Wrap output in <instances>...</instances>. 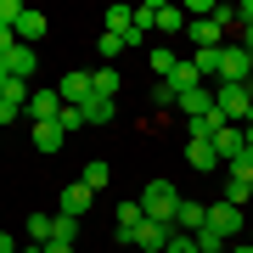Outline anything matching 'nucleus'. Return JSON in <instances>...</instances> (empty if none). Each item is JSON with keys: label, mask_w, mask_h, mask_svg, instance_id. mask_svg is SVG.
I'll return each instance as SVG.
<instances>
[{"label": "nucleus", "mask_w": 253, "mask_h": 253, "mask_svg": "<svg viewBox=\"0 0 253 253\" xmlns=\"http://www.w3.org/2000/svg\"><path fill=\"white\" fill-rule=\"evenodd\" d=\"M135 203H141V214H146V219H158V225H169V231H174V208H180V191H174L169 180H146Z\"/></svg>", "instance_id": "1"}, {"label": "nucleus", "mask_w": 253, "mask_h": 253, "mask_svg": "<svg viewBox=\"0 0 253 253\" xmlns=\"http://www.w3.org/2000/svg\"><path fill=\"white\" fill-rule=\"evenodd\" d=\"M214 107L225 113V124H248V118H253V84H219Z\"/></svg>", "instance_id": "2"}, {"label": "nucleus", "mask_w": 253, "mask_h": 253, "mask_svg": "<svg viewBox=\"0 0 253 253\" xmlns=\"http://www.w3.org/2000/svg\"><path fill=\"white\" fill-rule=\"evenodd\" d=\"M219 84H253V51L248 45H219Z\"/></svg>", "instance_id": "3"}, {"label": "nucleus", "mask_w": 253, "mask_h": 253, "mask_svg": "<svg viewBox=\"0 0 253 253\" xmlns=\"http://www.w3.org/2000/svg\"><path fill=\"white\" fill-rule=\"evenodd\" d=\"M56 96H62V107H84V101L96 96V84H90V73L68 68V73H62V84H56Z\"/></svg>", "instance_id": "4"}, {"label": "nucleus", "mask_w": 253, "mask_h": 253, "mask_svg": "<svg viewBox=\"0 0 253 253\" xmlns=\"http://www.w3.org/2000/svg\"><path fill=\"white\" fill-rule=\"evenodd\" d=\"M208 231H219L225 242H231V236H242V208L225 203V197H219V203H208Z\"/></svg>", "instance_id": "5"}, {"label": "nucleus", "mask_w": 253, "mask_h": 253, "mask_svg": "<svg viewBox=\"0 0 253 253\" xmlns=\"http://www.w3.org/2000/svg\"><path fill=\"white\" fill-rule=\"evenodd\" d=\"M203 225H208V203H197V197H180V208H174V231L197 236Z\"/></svg>", "instance_id": "6"}, {"label": "nucleus", "mask_w": 253, "mask_h": 253, "mask_svg": "<svg viewBox=\"0 0 253 253\" xmlns=\"http://www.w3.org/2000/svg\"><path fill=\"white\" fill-rule=\"evenodd\" d=\"M186 34L197 40V51H219V40H225V28H219L214 17H191V23H186Z\"/></svg>", "instance_id": "7"}, {"label": "nucleus", "mask_w": 253, "mask_h": 253, "mask_svg": "<svg viewBox=\"0 0 253 253\" xmlns=\"http://www.w3.org/2000/svg\"><path fill=\"white\" fill-rule=\"evenodd\" d=\"M56 113H62V96L56 90H34L28 96V118L34 124H56Z\"/></svg>", "instance_id": "8"}, {"label": "nucleus", "mask_w": 253, "mask_h": 253, "mask_svg": "<svg viewBox=\"0 0 253 253\" xmlns=\"http://www.w3.org/2000/svg\"><path fill=\"white\" fill-rule=\"evenodd\" d=\"M169 225H158V219H146V225L135 231V253H163V248H169Z\"/></svg>", "instance_id": "9"}, {"label": "nucleus", "mask_w": 253, "mask_h": 253, "mask_svg": "<svg viewBox=\"0 0 253 253\" xmlns=\"http://www.w3.org/2000/svg\"><path fill=\"white\" fill-rule=\"evenodd\" d=\"M158 84H169V90H174V101H180V96H191V90H203V73L191 68V62H180L169 79H158Z\"/></svg>", "instance_id": "10"}, {"label": "nucleus", "mask_w": 253, "mask_h": 253, "mask_svg": "<svg viewBox=\"0 0 253 253\" xmlns=\"http://www.w3.org/2000/svg\"><path fill=\"white\" fill-rule=\"evenodd\" d=\"M214 152H219V163H231L236 152H248V135H242V124H225L214 135Z\"/></svg>", "instance_id": "11"}, {"label": "nucleus", "mask_w": 253, "mask_h": 253, "mask_svg": "<svg viewBox=\"0 0 253 253\" xmlns=\"http://www.w3.org/2000/svg\"><path fill=\"white\" fill-rule=\"evenodd\" d=\"M186 163H191L197 174L219 169V152H214V141H186Z\"/></svg>", "instance_id": "12"}, {"label": "nucleus", "mask_w": 253, "mask_h": 253, "mask_svg": "<svg viewBox=\"0 0 253 253\" xmlns=\"http://www.w3.org/2000/svg\"><path fill=\"white\" fill-rule=\"evenodd\" d=\"M186 23H191V17H186V6H163V0H158V23H152V28H158L163 40H169V34H180Z\"/></svg>", "instance_id": "13"}, {"label": "nucleus", "mask_w": 253, "mask_h": 253, "mask_svg": "<svg viewBox=\"0 0 253 253\" xmlns=\"http://www.w3.org/2000/svg\"><path fill=\"white\" fill-rule=\"evenodd\" d=\"M90 197H96V191H90V186H84V180H73V186L62 191V214H68V219H79V214H84V208H90Z\"/></svg>", "instance_id": "14"}, {"label": "nucleus", "mask_w": 253, "mask_h": 253, "mask_svg": "<svg viewBox=\"0 0 253 253\" xmlns=\"http://www.w3.org/2000/svg\"><path fill=\"white\" fill-rule=\"evenodd\" d=\"M0 68H6L11 79H23V84H28V73L40 68V62H34V45H17V51H11V56H6V62H0Z\"/></svg>", "instance_id": "15"}, {"label": "nucleus", "mask_w": 253, "mask_h": 253, "mask_svg": "<svg viewBox=\"0 0 253 253\" xmlns=\"http://www.w3.org/2000/svg\"><path fill=\"white\" fill-rule=\"evenodd\" d=\"M40 40H45V17L40 11H23L17 17V45H40Z\"/></svg>", "instance_id": "16"}, {"label": "nucleus", "mask_w": 253, "mask_h": 253, "mask_svg": "<svg viewBox=\"0 0 253 253\" xmlns=\"http://www.w3.org/2000/svg\"><path fill=\"white\" fill-rule=\"evenodd\" d=\"M113 118H118V101L113 96H90V101H84V124H113Z\"/></svg>", "instance_id": "17"}, {"label": "nucleus", "mask_w": 253, "mask_h": 253, "mask_svg": "<svg viewBox=\"0 0 253 253\" xmlns=\"http://www.w3.org/2000/svg\"><path fill=\"white\" fill-rule=\"evenodd\" d=\"M62 141H68V135H62V124H34V146H40V152H56Z\"/></svg>", "instance_id": "18"}, {"label": "nucleus", "mask_w": 253, "mask_h": 253, "mask_svg": "<svg viewBox=\"0 0 253 253\" xmlns=\"http://www.w3.org/2000/svg\"><path fill=\"white\" fill-rule=\"evenodd\" d=\"M79 180L90 186V191H101V186L113 180V169H107V163H101V158H90V163H84V174H79Z\"/></svg>", "instance_id": "19"}, {"label": "nucleus", "mask_w": 253, "mask_h": 253, "mask_svg": "<svg viewBox=\"0 0 253 253\" xmlns=\"http://www.w3.org/2000/svg\"><path fill=\"white\" fill-rule=\"evenodd\" d=\"M135 28V6H113L107 11V34H129Z\"/></svg>", "instance_id": "20"}, {"label": "nucleus", "mask_w": 253, "mask_h": 253, "mask_svg": "<svg viewBox=\"0 0 253 253\" xmlns=\"http://www.w3.org/2000/svg\"><path fill=\"white\" fill-rule=\"evenodd\" d=\"M146 62H152V73H158V79H169V73H174V68H180V56H174L169 45H158L152 56H146Z\"/></svg>", "instance_id": "21"}, {"label": "nucleus", "mask_w": 253, "mask_h": 253, "mask_svg": "<svg viewBox=\"0 0 253 253\" xmlns=\"http://www.w3.org/2000/svg\"><path fill=\"white\" fill-rule=\"evenodd\" d=\"M225 203L248 208V203H253V186H248V180H236V174H225Z\"/></svg>", "instance_id": "22"}, {"label": "nucleus", "mask_w": 253, "mask_h": 253, "mask_svg": "<svg viewBox=\"0 0 253 253\" xmlns=\"http://www.w3.org/2000/svg\"><path fill=\"white\" fill-rule=\"evenodd\" d=\"M191 242H197V253H225V248H231L225 236H219V231H208V225H203L197 236H191Z\"/></svg>", "instance_id": "23"}, {"label": "nucleus", "mask_w": 253, "mask_h": 253, "mask_svg": "<svg viewBox=\"0 0 253 253\" xmlns=\"http://www.w3.org/2000/svg\"><path fill=\"white\" fill-rule=\"evenodd\" d=\"M90 84H96V96H113V101H118V73H113V68H96Z\"/></svg>", "instance_id": "24"}, {"label": "nucleus", "mask_w": 253, "mask_h": 253, "mask_svg": "<svg viewBox=\"0 0 253 253\" xmlns=\"http://www.w3.org/2000/svg\"><path fill=\"white\" fill-rule=\"evenodd\" d=\"M180 107H186V118H203L208 107H214V96H208V90H191V96H180Z\"/></svg>", "instance_id": "25"}, {"label": "nucleus", "mask_w": 253, "mask_h": 253, "mask_svg": "<svg viewBox=\"0 0 253 253\" xmlns=\"http://www.w3.org/2000/svg\"><path fill=\"white\" fill-rule=\"evenodd\" d=\"M28 242H34V248L51 242V219H45V214H28Z\"/></svg>", "instance_id": "26"}, {"label": "nucleus", "mask_w": 253, "mask_h": 253, "mask_svg": "<svg viewBox=\"0 0 253 253\" xmlns=\"http://www.w3.org/2000/svg\"><path fill=\"white\" fill-rule=\"evenodd\" d=\"M191 68H197L203 79H219V51H197V56H191Z\"/></svg>", "instance_id": "27"}, {"label": "nucleus", "mask_w": 253, "mask_h": 253, "mask_svg": "<svg viewBox=\"0 0 253 253\" xmlns=\"http://www.w3.org/2000/svg\"><path fill=\"white\" fill-rule=\"evenodd\" d=\"M225 174H236V180H248V186H253V152H236V158L225 163Z\"/></svg>", "instance_id": "28"}, {"label": "nucleus", "mask_w": 253, "mask_h": 253, "mask_svg": "<svg viewBox=\"0 0 253 253\" xmlns=\"http://www.w3.org/2000/svg\"><path fill=\"white\" fill-rule=\"evenodd\" d=\"M56 124H62V135H73V129H84V107H62V113H56Z\"/></svg>", "instance_id": "29"}, {"label": "nucleus", "mask_w": 253, "mask_h": 253, "mask_svg": "<svg viewBox=\"0 0 253 253\" xmlns=\"http://www.w3.org/2000/svg\"><path fill=\"white\" fill-rule=\"evenodd\" d=\"M73 225H79V219L56 214V219H51V242H73Z\"/></svg>", "instance_id": "30"}, {"label": "nucleus", "mask_w": 253, "mask_h": 253, "mask_svg": "<svg viewBox=\"0 0 253 253\" xmlns=\"http://www.w3.org/2000/svg\"><path fill=\"white\" fill-rule=\"evenodd\" d=\"M23 11H28V6H17V0H0V23H6V28H17Z\"/></svg>", "instance_id": "31"}, {"label": "nucleus", "mask_w": 253, "mask_h": 253, "mask_svg": "<svg viewBox=\"0 0 253 253\" xmlns=\"http://www.w3.org/2000/svg\"><path fill=\"white\" fill-rule=\"evenodd\" d=\"M163 253H197V242H191L186 231H174V236H169V248H163Z\"/></svg>", "instance_id": "32"}, {"label": "nucleus", "mask_w": 253, "mask_h": 253, "mask_svg": "<svg viewBox=\"0 0 253 253\" xmlns=\"http://www.w3.org/2000/svg\"><path fill=\"white\" fill-rule=\"evenodd\" d=\"M152 107H180V101H174V90H169V84H158V90H152Z\"/></svg>", "instance_id": "33"}, {"label": "nucleus", "mask_w": 253, "mask_h": 253, "mask_svg": "<svg viewBox=\"0 0 253 253\" xmlns=\"http://www.w3.org/2000/svg\"><path fill=\"white\" fill-rule=\"evenodd\" d=\"M101 56H118V51H124V40H118V34H101V45H96Z\"/></svg>", "instance_id": "34"}, {"label": "nucleus", "mask_w": 253, "mask_h": 253, "mask_svg": "<svg viewBox=\"0 0 253 253\" xmlns=\"http://www.w3.org/2000/svg\"><path fill=\"white\" fill-rule=\"evenodd\" d=\"M236 17H242V28H253V0H242V6H236Z\"/></svg>", "instance_id": "35"}, {"label": "nucleus", "mask_w": 253, "mask_h": 253, "mask_svg": "<svg viewBox=\"0 0 253 253\" xmlns=\"http://www.w3.org/2000/svg\"><path fill=\"white\" fill-rule=\"evenodd\" d=\"M0 253H17V236H6V231H0Z\"/></svg>", "instance_id": "36"}, {"label": "nucleus", "mask_w": 253, "mask_h": 253, "mask_svg": "<svg viewBox=\"0 0 253 253\" xmlns=\"http://www.w3.org/2000/svg\"><path fill=\"white\" fill-rule=\"evenodd\" d=\"M45 253H73V242H45Z\"/></svg>", "instance_id": "37"}, {"label": "nucleus", "mask_w": 253, "mask_h": 253, "mask_svg": "<svg viewBox=\"0 0 253 253\" xmlns=\"http://www.w3.org/2000/svg\"><path fill=\"white\" fill-rule=\"evenodd\" d=\"M242 135H248V152H253V118H248V124H242Z\"/></svg>", "instance_id": "38"}, {"label": "nucleus", "mask_w": 253, "mask_h": 253, "mask_svg": "<svg viewBox=\"0 0 253 253\" xmlns=\"http://www.w3.org/2000/svg\"><path fill=\"white\" fill-rule=\"evenodd\" d=\"M225 253H253V248H248V242H231V248H225Z\"/></svg>", "instance_id": "39"}, {"label": "nucleus", "mask_w": 253, "mask_h": 253, "mask_svg": "<svg viewBox=\"0 0 253 253\" xmlns=\"http://www.w3.org/2000/svg\"><path fill=\"white\" fill-rule=\"evenodd\" d=\"M242 45H248V51H253V28H242Z\"/></svg>", "instance_id": "40"}, {"label": "nucleus", "mask_w": 253, "mask_h": 253, "mask_svg": "<svg viewBox=\"0 0 253 253\" xmlns=\"http://www.w3.org/2000/svg\"><path fill=\"white\" fill-rule=\"evenodd\" d=\"M6 84H11V73H6V68H0V90H6Z\"/></svg>", "instance_id": "41"}, {"label": "nucleus", "mask_w": 253, "mask_h": 253, "mask_svg": "<svg viewBox=\"0 0 253 253\" xmlns=\"http://www.w3.org/2000/svg\"><path fill=\"white\" fill-rule=\"evenodd\" d=\"M17 253H45V248H34V242H28V248H17Z\"/></svg>", "instance_id": "42"}, {"label": "nucleus", "mask_w": 253, "mask_h": 253, "mask_svg": "<svg viewBox=\"0 0 253 253\" xmlns=\"http://www.w3.org/2000/svg\"><path fill=\"white\" fill-rule=\"evenodd\" d=\"M248 248H253V236H248Z\"/></svg>", "instance_id": "43"}]
</instances>
